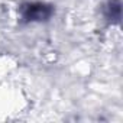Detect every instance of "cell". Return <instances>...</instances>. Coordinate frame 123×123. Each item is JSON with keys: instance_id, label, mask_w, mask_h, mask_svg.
Listing matches in <instances>:
<instances>
[{"instance_id": "6da1fadb", "label": "cell", "mask_w": 123, "mask_h": 123, "mask_svg": "<svg viewBox=\"0 0 123 123\" xmlns=\"http://www.w3.org/2000/svg\"><path fill=\"white\" fill-rule=\"evenodd\" d=\"M55 6L46 2H23L19 6V16L23 23H45L52 19Z\"/></svg>"}, {"instance_id": "7a4b0ae2", "label": "cell", "mask_w": 123, "mask_h": 123, "mask_svg": "<svg viewBox=\"0 0 123 123\" xmlns=\"http://www.w3.org/2000/svg\"><path fill=\"white\" fill-rule=\"evenodd\" d=\"M103 16L111 25H119L122 20V2L120 0H107L103 6Z\"/></svg>"}]
</instances>
